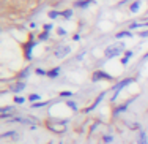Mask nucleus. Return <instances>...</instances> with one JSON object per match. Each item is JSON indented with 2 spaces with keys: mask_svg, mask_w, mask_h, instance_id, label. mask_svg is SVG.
Returning <instances> with one entry per match:
<instances>
[{
  "mask_svg": "<svg viewBox=\"0 0 148 144\" xmlns=\"http://www.w3.org/2000/svg\"><path fill=\"white\" fill-rule=\"evenodd\" d=\"M124 49V45L123 43H115V45H110L106 48V51H104V56H106L107 59H112V57H117V56L122 54V51Z\"/></svg>",
  "mask_w": 148,
  "mask_h": 144,
  "instance_id": "f257e3e1",
  "label": "nucleus"
},
{
  "mask_svg": "<svg viewBox=\"0 0 148 144\" xmlns=\"http://www.w3.org/2000/svg\"><path fill=\"white\" fill-rule=\"evenodd\" d=\"M46 127L54 133H65L66 132V122L65 120H60V122H49L46 123Z\"/></svg>",
  "mask_w": 148,
  "mask_h": 144,
  "instance_id": "f03ea898",
  "label": "nucleus"
},
{
  "mask_svg": "<svg viewBox=\"0 0 148 144\" xmlns=\"http://www.w3.org/2000/svg\"><path fill=\"white\" fill-rule=\"evenodd\" d=\"M132 81H134V78H128V79H123V81H120L118 84L115 86V89H113V100L117 98V95L120 93V90H122L123 87H126L128 84H131Z\"/></svg>",
  "mask_w": 148,
  "mask_h": 144,
  "instance_id": "7ed1b4c3",
  "label": "nucleus"
},
{
  "mask_svg": "<svg viewBox=\"0 0 148 144\" xmlns=\"http://www.w3.org/2000/svg\"><path fill=\"white\" fill-rule=\"evenodd\" d=\"M92 79H93V81H101V79H107V81H110V79H113V78L109 75V73L103 71V70H98V71L93 73Z\"/></svg>",
  "mask_w": 148,
  "mask_h": 144,
  "instance_id": "20e7f679",
  "label": "nucleus"
},
{
  "mask_svg": "<svg viewBox=\"0 0 148 144\" xmlns=\"http://www.w3.org/2000/svg\"><path fill=\"white\" fill-rule=\"evenodd\" d=\"M69 52H71V48H69V46H60L55 51V57L62 59V57H65V56H68Z\"/></svg>",
  "mask_w": 148,
  "mask_h": 144,
  "instance_id": "39448f33",
  "label": "nucleus"
},
{
  "mask_svg": "<svg viewBox=\"0 0 148 144\" xmlns=\"http://www.w3.org/2000/svg\"><path fill=\"white\" fill-rule=\"evenodd\" d=\"M104 95H106V92H103V93H101V95L98 97V98H96V101H95V103H93V105H92V106H90V108H87V109H85V112H88V111H92V109H93V108H96V106H98V105H99V101H101V100H103V98H104Z\"/></svg>",
  "mask_w": 148,
  "mask_h": 144,
  "instance_id": "423d86ee",
  "label": "nucleus"
},
{
  "mask_svg": "<svg viewBox=\"0 0 148 144\" xmlns=\"http://www.w3.org/2000/svg\"><path fill=\"white\" fill-rule=\"evenodd\" d=\"M24 89H25V84H24V82H16V84L11 87V90H13L14 93L21 92V90H24Z\"/></svg>",
  "mask_w": 148,
  "mask_h": 144,
  "instance_id": "0eeeda50",
  "label": "nucleus"
},
{
  "mask_svg": "<svg viewBox=\"0 0 148 144\" xmlns=\"http://www.w3.org/2000/svg\"><path fill=\"white\" fill-rule=\"evenodd\" d=\"M137 143H139V144H148L147 133H145V132H140V133H139V138H137Z\"/></svg>",
  "mask_w": 148,
  "mask_h": 144,
  "instance_id": "6e6552de",
  "label": "nucleus"
},
{
  "mask_svg": "<svg viewBox=\"0 0 148 144\" xmlns=\"http://www.w3.org/2000/svg\"><path fill=\"white\" fill-rule=\"evenodd\" d=\"M58 75H60V67H55V68H52L50 71H48L49 78H57Z\"/></svg>",
  "mask_w": 148,
  "mask_h": 144,
  "instance_id": "1a4fd4ad",
  "label": "nucleus"
},
{
  "mask_svg": "<svg viewBox=\"0 0 148 144\" xmlns=\"http://www.w3.org/2000/svg\"><path fill=\"white\" fill-rule=\"evenodd\" d=\"M39 98H41V95H38V93H32V95H29V98H27V100L33 105V103H38Z\"/></svg>",
  "mask_w": 148,
  "mask_h": 144,
  "instance_id": "9d476101",
  "label": "nucleus"
},
{
  "mask_svg": "<svg viewBox=\"0 0 148 144\" xmlns=\"http://www.w3.org/2000/svg\"><path fill=\"white\" fill-rule=\"evenodd\" d=\"M128 105H129V101H128V103H124V105H122V106H117V108L113 109V114L117 116V114H120V112H123L124 109L128 108Z\"/></svg>",
  "mask_w": 148,
  "mask_h": 144,
  "instance_id": "9b49d317",
  "label": "nucleus"
},
{
  "mask_svg": "<svg viewBox=\"0 0 148 144\" xmlns=\"http://www.w3.org/2000/svg\"><path fill=\"white\" fill-rule=\"evenodd\" d=\"M33 46H35V43H33V41H30V43H29V46L25 48V56H27V59H30V57H32V48H33Z\"/></svg>",
  "mask_w": 148,
  "mask_h": 144,
  "instance_id": "f8f14e48",
  "label": "nucleus"
},
{
  "mask_svg": "<svg viewBox=\"0 0 148 144\" xmlns=\"http://www.w3.org/2000/svg\"><path fill=\"white\" fill-rule=\"evenodd\" d=\"M90 3H92V0H80V2H76V6H79V8H85V6H88Z\"/></svg>",
  "mask_w": 148,
  "mask_h": 144,
  "instance_id": "ddd939ff",
  "label": "nucleus"
},
{
  "mask_svg": "<svg viewBox=\"0 0 148 144\" xmlns=\"http://www.w3.org/2000/svg\"><path fill=\"white\" fill-rule=\"evenodd\" d=\"M139 8H140V0H137V2H134L132 5L129 6V10H131L132 13H137V11H139Z\"/></svg>",
  "mask_w": 148,
  "mask_h": 144,
  "instance_id": "4468645a",
  "label": "nucleus"
},
{
  "mask_svg": "<svg viewBox=\"0 0 148 144\" xmlns=\"http://www.w3.org/2000/svg\"><path fill=\"white\" fill-rule=\"evenodd\" d=\"M2 138H18V133L16 132H6V133H2Z\"/></svg>",
  "mask_w": 148,
  "mask_h": 144,
  "instance_id": "2eb2a0df",
  "label": "nucleus"
},
{
  "mask_svg": "<svg viewBox=\"0 0 148 144\" xmlns=\"http://www.w3.org/2000/svg\"><path fill=\"white\" fill-rule=\"evenodd\" d=\"M117 38H123V36H131V32L129 30H123V32H120V33H117Z\"/></svg>",
  "mask_w": 148,
  "mask_h": 144,
  "instance_id": "dca6fc26",
  "label": "nucleus"
},
{
  "mask_svg": "<svg viewBox=\"0 0 148 144\" xmlns=\"http://www.w3.org/2000/svg\"><path fill=\"white\" fill-rule=\"evenodd\" d=\"M13 100H14L16 105H22V103H25V98H24V97H14Z\"/></svg>",
  "mask_w": 148,
  "mask_h": 144,
  "instance_id": "f3484780",
  "label": "nucleus"
},
{
  "mask_svg": "<svg viewBox=\"0 0 148 144\" xmlns=\"http://www.w3.org/2000/svg\"><path fill=\"white\" fill-rule=\"evenodd\" d=\"M62 16H63V18H66V19H69L73 16V10H66V11H63Z\"/></svg>",
  "mask_w": 148,
  "mask_h": 144,
  "instance_id": "a211bd4d",
  "label": "nucleus"
},
{
  "mask_svg": "<svg viewBox=\"0 0 148 144\" xmlns=\"http://www.w3.org/2000/svg\"><path fill=\"white\" fill-rule=\"evenodd\" d=\"M48 105V101H38V103H33L32 108H43V106Z\"/></svg>",
  "mask_w": 148,
  "mask_h": 144,
  "instance_id": "6ab92c4d",
  "label": "nucleus"
},
{
  "mask_svg": "<svg viewBox=\"0 0 148 144\" xmlns=\"http://www.w3.org/2000/svg\"><path fill=\"white\" fill-rule=\"evenodd\" d=\"M58 14H62V13H58V11H49V18L50 19H55Z\"/></svg>",
  "mask_w": 148,
  "mask_h": 144,
  "instance_id": "aec40b11",
  "label": "nucleus"
},
{
  "mask_svg": "<svg viewBox=\"0 0 148 144\" xmlns=\"http://www.w3.org/2000/svg\"><path fill=\"white\" fill-rule=\"evenodd\" d=\"M36 75H39V76H44V75H48V71H44L43 68H36Z\"/></svg>",
  "mask_w": 148,
  "mask_h": 144,
  "instance_id": "412c9836",
  "label": "nucleus"
},
{
  "mask_svg": "<svg viewBox=\"0 0 148 144\" xmlns=\"http://www.w3.org/2000/svg\"><path fill=\"white\" fill-rule=\"evenodd\" d=\"M48 38H49V32H43L39 35V40H48Z\"/></svg>",
  "mask_w": 148,
  "mask_h": 144,
  "instance_id": "4be33fe9",
  "label": "nucleus"
},
{
  "mask_svg": "<svg viewBox=\"0 0 148 144\" xmlns=\"http://www.w3.org/2000/svg\"><path fill=\"white\" fill-rule=\"evenodd\" d=\"M112 139H113V138H112V136H110V135H106V136H104V138H103V141H104V143H110V141H112Z\"/></svg>",
  "mask_w": 148,
  "mask_h": 144,
  "instance_id": "5701e85b",
  "label": "nucleus"
},
{
  "mask_svg": "<svg viewBox=\"0 0 148 144\" xmlns=\"http://www.w3.org/2000/svg\"><path fill=\"white\" fill-rule=\"evenodd\" d=\"M60 97H73V92H62Z\"/></svg>",
  "mask_w": 148,
  "mask_h": 144,
  "instance_id": "b1692460",
  "label": "nucleus"
},
{
  "mask_svg": "<svg viewBox=\"0 0 148 144\" xmlns=\"http://www.w3.org/2000/svg\"><path fill=\"white\" fill-rule=\"evenodd\" d=\"M124 57L131 59V57H132V51H126V52H124Z\"/></svg>",
  "mask_w": 148,
  "mask_h": 144,
  "instance_id": "393cba45",
  "label": "nucleus"
},
{
  "mask_svg": "<svg viewBox=\"0 0 148 144\" xmlns=\"http://www.w3.org/2000/svg\"><path fill=\"white\" fill-rule=\"evenodd\" d=\"M57 32H58V35H60V36L66 35V30H63V29H58V30H57Z\"/></svg>",
  "mask_w": 148,
  "mask_h": 144,
  "instance_id": "a878e982",
  "label": "nucleus"
},
{
  "mask_svg": "<svg viewBox=\"0 0 148 144\" xmlns=\"http://www.w3.org/2000/svg\"><path fill=\"white\" fill-rule=\"evenodd\" d=\"M44 30H46V32H49V30H52V24H46V25H44Z\"/></svg>",
  "mask_w": 148,
  "mask_h": 144,
  "instance_id": "bb28decb",
  "label": "nucleus"
},
{
  "mask_svg": "<svg viewBox=\"0 0 148 144\" xmlns=\"http://www.w3.org/2000/svg\"><path fill=\"white\" fill-rule=\"evenodd\" d=\"M25 76H29V68H27V70H24V71H22L21 78H25Z\"/></svg>",
  "mask_w": 148,
  "mask_h": 144,
  "instance_id": "cd10ccee",
  "label": "nucleus"
},
{
  "mask_svg": "<svg viewBox=\"0 0 148 144\" xmlns=\"http://www.w3.org/2000/svg\"><path fill=\"white\" fill-rule=\"evenodd\" d=\"M128 60H129L128 57H123V59H122V65H126V63H128Z\"/></svg>",
  "mask_w": 148,
  "mask_h": 144,
  "instance_id": "c85d7f7f",
  "label": "nucleus"
},
{
  "mask_svg": "<svg viewBox=\"0 0 148 144\" xmlns=\"http://www.w3.org/2000/svg\"><path fill=\"white\" fill-rule=\"evenodd\" d=\"M145 57H148V52H147V54H145Z\"/></svg>",
  "mask_w": 148,
  "mask_h": 144,
  "instance_id": "c756f323",
  "label": "nucleus"
},
{
  "mask_svg": "<svg viewBox=\"0 0 148 144\" xmlns=\"http://www.w3.org/2000/svg\"><path fill=\"white\" fill-rule=\"evenodd\" d=\"M58 144H62V143H58Z\"/></svg>",
  "mask_w": 148,
  "mask_h": 144,
  "instance_id": "7c9ffc66",
  "label": "nucleus"
}]
</instances>
